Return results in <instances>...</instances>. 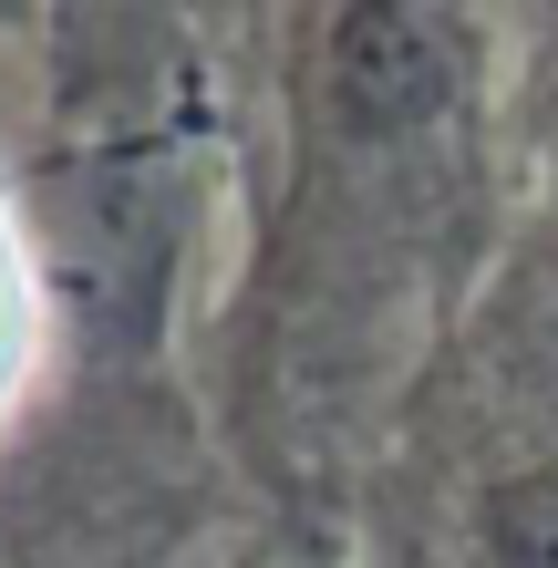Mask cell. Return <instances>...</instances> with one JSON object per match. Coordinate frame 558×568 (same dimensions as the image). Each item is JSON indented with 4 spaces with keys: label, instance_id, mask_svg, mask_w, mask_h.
<instances>
[{
    "label": "cell",
    "instance_id": "2",
    "mask_svg": "<svg viewBox=\"0 0 558 568\" xmlns=\"http://www.w3.org/2000/svg\"><path fill=\"white\" fill-rule=\"evenodd\" d=\"M373 568H558V258L486 270V300L363 465Z\"/></svg>",
    "mask_w": 558,
    "mask_h": 568
},
{
    "label": "cell",
    "instance_id": "3",
    "mask_svg": "<svg viewBox=\"0 0 558 568\" xmlns=\"http://www.w3.org/2000/svg\"><path fill=\"white\" fill-rule=\"evenodd\" d=\"M42 352H52V258H42V227L0 186V424L42 383Z\"/></svg>",
    "mask_w": 558,
    "mask_h": 568
},
{
    "label": "cell",
    "instance_id": "1",
    "mask_svg": "<svg viewBox=\"0 0 558 568\" xmlns=\"http://www.w3.org/2000/svg\"><path fill=\"white\" fill-rule=\"evenodd\" d=\"M280 42V207L239 300V404L290 476L373 455L486 300V21L301 11Z\"/></svg>",
    "mask_w": 558,
    "mask_h": 568
}]
</instances>
